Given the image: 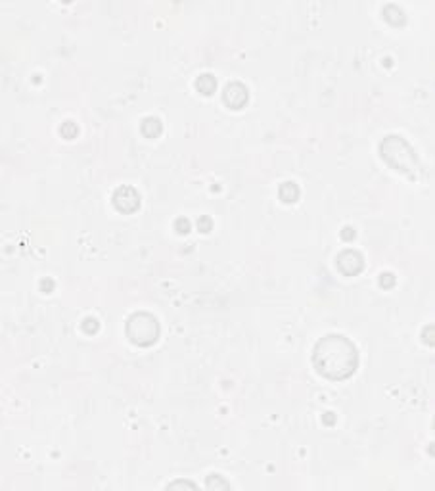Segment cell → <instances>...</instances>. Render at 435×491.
<instances>
[{"label":"cell","mask_w":435,"mask_h":491,"mask_svg":"<svg viewBox=\"0 0 435 491\" xmlns=\"http://www.w3.org/2000/svg\"><path fill=\"white\" fill-rule=\"evenodd\" d=\"M357 363H359L357 350L345 336H326L314 348V367L324 376H349Z\"/></svg>","instance_id":"obj_1"},{"label":"cell","mask_w":435,"mask_h":491,"mask_svg":"<svg viewBox=\"0 0 435 491\" xmlns=\"http://www.w3.org/2000/svg\"><path fill=\"white\" fill-rule=\"evenodd\" d=\"M127 331H129V336H131V340H133L134 344L148 346V344H151V342L158 338L160 326H158V321H156L151 315H148V313H144V324H140V315L136 313V315H133V317L129 319Z\"/></svg>","instance_id":"obj_2"},{"label":"cell","mask_w":435,"mask_h":491,"mask_svg":"<svg viewBox=\"0 0 435 491\" xmlns=\"http://www.w3.org/2000/svg\"><path fill=\"white\" fill-rule=\"evenodd\" d=\"M338 261H340V269L343 273L347 274H353L360 271V267H362V257H360L357 252H343V254L338 257Z\"/></svg>","instance_id":"obj_3"},{"label":"cell","mask_w":435,"mask_h":491,"mask_svg":"<svg viewBox=\"0 0 435 491\" xmlns=\"http://www.w3.org/2000/svg\"><path fill=\"white\" fill-rule=\"evenodd\" d=\"M180 486H184V488H196L194 483H186V482H177V483H171L169 488H180Z\"/></svg>","instance_id":"obj_4"}]
</instances>
